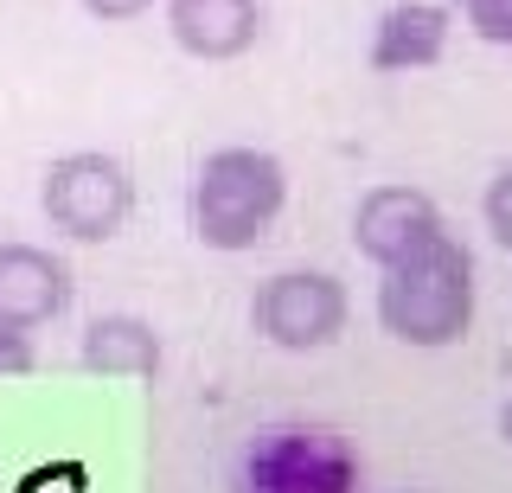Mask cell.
Here are the masks:
<instances>
[{
	"mask_svg": "<svg viewBox=\"0 0 512 493\" xmlns=\"http://www.w3.org/2000/svg\"><path fill=\"white\" fill-rule=\"evenodd\" d=\"M480 218H487L493 244H506V250H512V167L487 186V199H480Z\"/></svg>",
	"mask_w": 512,
	"mask_h": 493,
	"instance_id": "12",
	"label": "cell"
},
{
	"mask_svg": "<svg viewBox=\"0 0 512 493\" xmlns=\"http://www.w3.org/2000/svg\"><path fill=\"white\" fill-rule=\"evenodd\" d=\"M436 231H442V212H436V199L416 193V186H372V193L359 199V212H352V244L378 269L410 257V250L429 244Z\"/></svg>",
	"mask_w": 512,
	"mask_h": 493,
	"instance_id": "6",
	"label": "cell"
},
{
	"mask_svg": "<svg viewBox=\"0 0 512 493\" xmlns=\"http://www.w3.org/2000/svg\"><path fill=\"white\" fill-rule=\"evenodd\" d=\"M448 33H455V13L436 7V0H397V7L378 13L372 26V71L397 77V71H429L442 65L448 52Z\"/></svg>",
	"mask_w": 512,
	"mask_h": 493,
	"instance_id": "9",
	"label": "cell"
},
{
	"mask_svg": "<svg viewBox=\"0 0 512 493\" xmlns=\"http://www.w3.org/2000/svg\"><path fill=\"white\" fill-rule=\"evenodd\" d=\"M71 308V269L39 244H0V327H45Z\"/></svg>",
	"mask_w": 512,
	"mask_h": 493,
	"instance_id": "8",
	"label": "cell"
},
{
	"mask_svg": "<svg viewBox=\"0 0 512 493\" xmlns=\"http://www.w3.org/2000/svg\"><path fill=\"white\" fill-rule=\"evenodd\" d=\"M167 33L199 65H231L263 39V0H167Z\"/></svg>",
	"mask_w": 512,
	"mask_h": 493,
	"instance_id": "7",
	"label": "cell"
},
{
	"mask_svg": "<svg viewBox=\"0 0 512 493\" xmlns=\"http://www.w3.org/2000/svg\"><path fill=\"white\" fill-rule=\"evenodd\" d=\"M250 321L282 353H320L346 333V289L327 269H282L256 289Z\"/></svg>",
	"mask_w": 512,
	"mask_h": 493,
	"instance_id": "5",
	"label": "cell"
},
{
	"mask_svg": "<svg viewBox=\"0 0 512 493\" xmlns=\"http://www.w3.org/2000/svg\"><path fill=\"white\" fill-rule=\"evenodd\" d=\"M154 0H84V13L90 20H103V26H122V20H141Z\"/></svg>",
	"mask_w": 512,
	"mask_h": 493,
	"instance_id": "14",
	"label": "cell"
},
{
	"mask_svg": "<svg viewBox=\"0 0 512 493\" xmlns=\"http://www.w3.org/2000/svg\"><path fill=\"white\" fill-rule=\"evenodd\" d=\"M288 205V167L269 148H212L192 173V231L205 250H250Z\"/></svg>",
	"mask_w": 512,
	"mask_h": 493,
	"instance_id": "2",
	"label": "cell"
},
{
	"mask_svg": "<svg viewBox=\"0 0 512 493\" xmlns=\"http://www.w3.org/2000/svg\"><path fill=\"white\" fill-rule=\"evenodd\" d=\"M378 327L404 346H455L474 327V257L468 244H455L448 231H436L429 244H416L410 257L384 263L378 282Z\"/></svg>",
	"mask_w": 512,
	"mask_h": 493,
	"instance_id": "1",
	"label": "cell"
},
{
	"mask_svg": "<svg viewBox=\"0 0 512 493\" xmlns=\"http://www.w3.org/2000/svg\"><path fill=\"white\" fill-rule=\"evenodd\" d=\"M39 205L52 218V231L77 237V244H109L128 225V212H135V180H128V167L116 154L77 148V154H58L45 167Z\"/></svg>",
	"mask_w": 512,
	"mask_h": 493,
	"instance_id": "4",
	"label": "cell"
},
{
	"mask_svg": "<svg viewBox=\"0 0 512 493\" xmlns=\"http://www.w3.org/2000/svg\"><path fill=\"white\" fill-rule=\"evenodd\" d=\"M39 353H32V340L20 327H0V372H32Z\"/></svg>",
	"mask_w": 512,
	"mask_h": 493,
	"instance_id": "13",
	"label": "cell"
},
{
	"mask_svg": "<svg viewBox=\"0 0 512 493\" xmlns=\"http://www.w3.org/2000/svg\"><path fill=\"white\" fill-rule=\"evenodd\" d=\"M461 20H468L474 39L512 45V0H461Z\"/></svg>",
	"mask_w": 512,
	"mask_h": 493,
	"instance_id": "11",
	"label": "cell"
},
{
	"mask_svg": "<svg viewBox=\"0 0 512 493\" xmlns=\"http://www.w3.org/2000/svg\"><path fill=\"white\" fill-rule=\"evenodd\" d=\"M231 493H365V461L327 423H263L231 461Z\"/></svg>",
	"mask_w": 512,
	"mask_h": 493,
	"instance_id": "3",
	"label": "cell"
},
{
	"mask_svg": "<svg viewBox=\"0 0 512 493\" xmlns=\"http://www.w3.org/2000/svg\"><path fill=\"white\" fill-rule=\"evenodd\" d=\"M84 365L103 378H154L160 372V333L141 314H96L84 327Z\"/></svg>",
	"mask_w": 512,
	"mask_h": 493,
	"instance_id": "10",
	"label": "cell"
},
{
	"mask_svg": "<svg viewBox=\"0 0 512 493\" xmlns=\"http://www.w3.org/2000/svg\"><path fill=\"white\" fill-rule=\"evenodd\" d=\"M500 436H506V442H512V404H506V410H500Z\"/></svg>",
	"mask_w": 512,
	"mask_h": 493,
	"instance_id": "15",
	"label": "cell"
}]
</instances>
